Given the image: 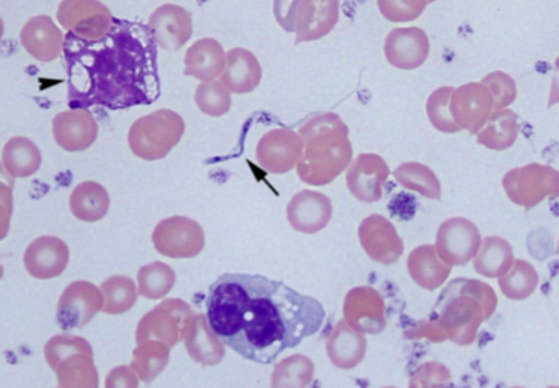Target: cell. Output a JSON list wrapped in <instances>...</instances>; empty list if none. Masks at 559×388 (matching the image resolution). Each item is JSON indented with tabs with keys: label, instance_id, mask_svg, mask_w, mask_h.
Here are the masks:
<instances>
[{
	"label": "cell",
	"instance_id": "cell-1",
	"mask_svg": "<svg viewBox=\"0 0 559 388\" xmlns=\"http://www.w3.org/2000/svg\"><path fill=\"white\" fill-rule=\"evenodd\" d=\"M206 316L218 339L243 360L272 365L282 352L317 334L326 310L283 282L226 273L210 287Z\"/></svg>",
	"mask_w": 559,
	"mask_h": 388
},
{
	"label": "cell",
	"instance_id": "cell-2",
	"mask_svg": "<svg viewBox=\"0 0 559 388\" xmlns=\"http://www.w3.org/2000/svg\"><path fill=\"white\" fill-rule=\"evenodd\" d=\"M70 109L148 106L160 98L157 45L148 25L116 19L96 40L64 35Z\"/></svg>",
	"mask_w": 559,
	"mask_h": 388
},
{
	"label": "cell",
	"instance_id": "cell-3",
	"mask_svg": "<svg viewBox=\"0 0 559 388\" xmlns=\"http://www.w3.org/2000/svg\"><path fill=\"white\" fill-rule=\"evenodd\" d=\"M347 125L334 114L308 117L299 129L304 155L299 161L298 177L311 186H328L337 178L353 160Z\"/></svg>",
	"mask_w": 559,
	"mask_h": 388
},
{
	"label": "cell",
	"instance_id": "cell-4",
	"mask_svg": "<svg viewBox=\"0 0 559 388\" xmlns=\"http://www.w3.org/2000/svg\"><path fill=\"white\" fill-rule=\"evenodd\" d=\"M455 282L462 294L459 297V294L451 295L447 290L441 294L440 303H444V306L436 305V309L440 310L437 324L440 325L439 330L445 331L447 339L467 345L474 343L477 328L483 321L496 313L497 298L495 290L486 283L479 282L476 295H469L465 280Z\"/></svg>",
	"mask_w": 559,
	"mask_h": 388
},
{
	"label": "cell",
	"instance_id": "cell-5",
	"mask_svg": "<svg viewBox=\"0 0 559 388\" xmlns=\"http://www.w3.org/2000/svg\"><path fill=\"white\" fill-rule=\"evenodd\" d=\"M185 132L186 122L177 111L159 109L132 122L129 146L142 161L165 160L180 144Z\"/></svg>",
	"mask_w": 559,
	"mask_h": 388
},
{
	"label": "cell",
	"instance_id": "cell-6",
	"mask_svg": "<svg viewBox=\"0 0 559 388\" xmlns=\"http://www.w3.org/2000/svg\"><path fill=\"white\" fill-rule=\"evenodd\" d=\"M45 360L58 376L59 387H98L93 346L83 337L55 336L45 345Z\"/></svg>",
	"mask_w": 559,
	"mask_h": 388
},
{
	"label": "cell",
	"instance_id": "cell-7",
	"mask_svg": "<svg viewBox=\"0 0 559 388\" xmlns=\"http://www.w3.org/2000/svg\"><path fill=\"white\" fill-rule=\"evenodd\" d=\"M274 14L288 33H297L296 44L328 35L338 22V2H274Z\"/></svg>",
	"mask_w": 559,
	"mask_h": 388
},
{
	"label": "cell",
	"instance_id": "cell-8",
	"mask_svg": "<svg viewBox=\"0 0 559 388\" xmlns=\"http://www.w3.org/2000/svg\"><path fill=\"white\" fill-rule=\"evenodd\" d=\"M192 316L194 313L185 301L165 299L141 319L135 331L136 344L156 340L175 349L179 341H185Z\"/></svg>",
	"mask_w": 559,
	"mask_h": 388
},
{
	"label": "cell",
	"instance_id": "cell-9",
	"mask_svg": "<svg viewBox=\"0 0 559 388\" xmlns=\"http://www.w3.org/2000/svg\"><path fill=\"white\" fill-rule=\"evenodd\" d=\"M152 243L156 251L166 258L191 259L205 249V232L190 217H167L157 223Z\"/></svg>",
	"mask_w": 559,
	"mask_h": 388
},
{
	"label": "cell",
	"instance_id": "cell-10",
	"mask_svg": "<svg viewBox=\"0 0 559 388\" xmlns=\"http://www.w3.org/2000/svg\"><path fill=\"white\" fill-rule=\"evenodd\" d=\"M58 22L75 37L96 40L109 33L115 17L105 3L96 0H64L59 4Z\"/></svg>",
	"mask_w": 559,
	"mask_h": 388
},
{
	"label": "cell",
	"instance_id": "cell-11",
	"mask_svg": "<svg viewBox=\"0 0 559 388\" xmlns=\"http://www.w3.org/2000/svg\"><path fill=\"white\" fill-rule=\"evenodd\" d=\"M105 298L95 284L79 280L68 285L59 299L56 320L64 331L85 328L104 308Z\"/></svg>",
	"mask_w": 559,
	"mask_h": 388
},
{
	"label": "cell",
	"instance_id": "cell-12",
	"mask_svg": "<svg viewBox=\"0 0 559 388\" xmlns=\"http://www.w3.org/2000/svg\"><path fill=\"white\" fill-rule=\"evenodd\" d=\"M481 244L479 228L465 217H452L441 224L436 237V251L450 267H465L475 258Z\"/></svg>",
	"mask_w": 559,
	"mask_h": 388
},
{
	"label": "cell",
	"instance_id": "cell-13",
	"mask_svg": "<svg viewBox=\"0 0 559 388\" xmlns=\"http://www.w3.org/2000/svg\"><path fill=\"white\" fill-rule=\"evenodd\" d=\"M304 155L301 136L289 129H274L257 146L258 165L272 175H284L298 166Z\"/></svg>",
	"mask_w": 559,
	"mask_h": 388
},
{
	"label": "cell",
	"instance_id": "cell-14",
	"mask_svg": "<svg viewBox=\"0 0 559 388\" xmlns=\"http://www.w3.org/2000/svg\"><path fill=\"white\" fill-rule=\"evenodd\" d=\"M557 172L540 165L516 168L504 178L508 197L523 208L536 207L548 193H557Z\"/></svg>",
	"mask_w": 559,
	"mask_h": 388
},
{
	"label": "cell",
	"instance_id": "cell-15",
	"mask_svg": "<svg viewBox=\"0 0 559 388\" xmlns=\"http://www.w3.org/2000/svg\"><path fill=\"white\" fill-rule=\"evenodd\" d=\"M344 319L355 331L379 334L388 326L383 297L369 285L348 291L344 299Z\"/></svg>",
	"mask_w": 559,
	"mask_h": 388
},
{
	"label": "cell",
	"instance_id": "cell-16",
	"mask_svg": "<svg viewBox=\"0 0 559 388\" xmlns=\"http://www.w3.org/2000/svg\"><path fill=\"white\" fill-rule=\"evenodd\" d=\"M358 236L364 251L374 262L389 267L403 257L405 249L403 238L400 237L394 224L380 214L366 217L360 223Z\"/></svg>",
	"mask_w": 559,
	"mask_h": 388
},
{
	"label": "cell",
	"instance_id": "cell-17",
	"mask_svg": "<svg viewBox=\"0 0 559 388\" xmlns=\"http://www.w3.org/2000/svg\"><path fill=\"white\" fill-rule=\"evenodd\" d=\"M148 27L155 44L169 52L181 49L194 34L191 13L173 3L157 8L151 14Z\"/></svg>",
	"mask_w": 559,
	"mask_h": 388
},
{
	"label": "cell",
	"instance_id": "cell-18",
	"mask_svg": "<svg viewBox=\"0 0 559 388\" xmlns=\"http://www.w3.org/2000/svg\"><path fill=\"white\" fill-rule=\"evenodd\" d=\"M491 110L492 98L486 85L472 83L452 92L450 111L461 130L477 134L489 120Z\"/></svg>",
	"mask_w": 559,
	"mask_h": 388
},
{
	"label": "cell",
	"instance_id": "cell-19",
	"mask_svg": "<svg viewBox=\"0 0 559 388\" xmlns=\"http://www.w3.org/2000/svg\"><path fill=\"white\" fill-rule=\"evenodd\" d=\"M390 177V168L383 157L374 153H362L350 163L347 187L359 201L373 203L383 197V188Z\"/></svg>",
	"mask_w": 559,
	"mask_h": 388
},
{
	"label": "cell",
	"instance_id": "cell-20",
	"mask_svg": "<svg viewBox=\"0 0 559 388\" xmlns=\"http://www.w3.org/2000/svg\"><path fill=\"white\" fill-rule=\"evenodd\" d=\"M23 262L25 270L34 279L59 278L70 262V249L58 237H38L25 249Z\"/></svg>",
	"mask_w": 559,
	"mask_h": 388
},
{
	"label": "cell",
	"instance_id": "cell-21",
	"mask_svg": "<svg viewBox=\"0 0 559 388\" xmlns=\"http://www.w3.org/2000/svg\"><path fill=\"white\" fill-rule=\"evenodd\" d=\"M52 131L56 144L68 152H84L98 138V122L90 110L70 109L53 117Z\"/></svg>",
	"mask_w": 559,
	"mask_h": 388
},
{
	"label": "cell",
	"instance_id": "cell-22",
	"mask_svg": "<svg viewBox=\"0 0 559 388\" xmlns=\"http://www.w3.org/2000/svg\"><path fill=\"white\" fill-rule=\"evenodd\" d=\"M429 52L428 34L419 27L394 28L384 44V55L389 63L401 70L420 68Z\"/></svg>",
	"mask_w": 559,
	"mask_h": 388
},
{
	"label": "cell",
	"instance_id": "cell-23",
	"mask_svg": "<svg viewBox=\"0 0 559 388\" xmlns=\"http://www.w3.org/2000/svg\"><path fill=\"white\" fill-rule=\"evenodd\" d=\"M333 216L330 198L322 192L304 190L289 201L287 221L296 232L317 234L326 228Z\"/></svg>",
	"mask_w": 559,
	"mask_h": 388
},
{
	"label": "cell",
	"instance_id": "cell-24",
	"mask_svg": "<svg viewBox=\"0 0 559 388\" xmlns=\"http://www.w3.org/2000/svg\"><path fill=\"white\" fill-rule=\"evenodd\" d=\"M20 43L35 60L49 63L63 52L64 35L49 15H35L24 24Z\"/></svg>",
	"mask_w": 559,
	"mask_h": 388
},
{
	"label": "cell",
	"instance_id": "cell-25",
	"mask_svg": "<svg viewBox=\"0 0 559 388\" xmlns=\"http://www.w3.org/2000/svg\"><path fill=\"white\" fill-rule=\"evenodd\" d=\"M185 345L190 358L202 366H216L225 360V343L212 330L205 315H194L188 321Z\"/></svg>",
	"mask_w": 559,
	"mask_h": 388
},
{
	"label": "cell",
	"instance_id": "cell-26",
	"mask_svg": "<svg viewBox=\"0 0 559 388\" xmlns=\"http://www.w3.org/2000/svg\"><path fill=\"white\" fill-rule=\"evenodd\" d=\"M262 80V66L251 50L234 48L226 54L221 83L230 94L246 95L255 91Z\"/></svg>",
	"mask_w": 559,
	"mask_h": 388
},
{
	"label": "cell",
	"instance_id": "cell-27",
	"mask_svg": "<svg viewBox=\"0 0 559 388\" xmlns=\"http://www.w3.org/2000/svg\"><path fill=\"white\" fill-rule=\"evenodd\" d=\"M185 75L194 77L201 83L215 81L221 77L226 66L225 49L213 38L198 39L187 50L185 58Z\"/></svg>",
	"mask_w": 559,
	"mask_h": 388
},
{
	"label": "cell",
	"instance_id": "cell-28",
	"mask_svg": "<svg viewBox=\"0 0 559 388\" xmlns=\"http://www.w3.org/2000/svg\"><path fill=\"white\" fill-rule=\"evenodd\" d=\"M368 349L362 333H358L347 321L340 320L329 336L326 350L330 361L340 369L349 371L357 367L364 361Z\"/></svg>",
	"mask_w": 559,
	"mask_h": 388
},
{
	"label": "cell",
	"instance_id": "cell-29",
	"mask_svg": "<svg viewBox=\"0 0 559 388\" xmlns=\"http://www.w3.org/2000/svg\"><path fill=\"white\" fill-rule=\"evenodd\" d=\"M408 272L419 287L435 291L450 278L452 267L440 259L435 245H421L409 255Z\"/></svg>",
	"mask_w": 559,
	"mask_h": 388
},
{
	"label": "cell",
	"instance_id": "cell-30",
	"mask_svg": "<svg viewBox=\"0 0 559 388\" xmlns=\"http://www.w3.org/2000/svg\"><path fill=\"white\" fill-rule=\"evenodd\" d=\"M70 211L85 223L102 221L110 209V197L106 188L96 181H84L70 196Z\"/></svg>",
	"mask_w": 559,
	"mask_h": 388
},
{
	"label": "cell",
	"instance_id": "cell-31",
	"mask_svg": "<svg viewBox=\"0 0 559 388\" xmlns=\"http://www.w3.org/2000/svg\"><path fill=\"white\" fill-rule=\"evenodd\" d=\"M43 165V155L38 145L25 137H13L4 144L2 167L13 178L32 177Z\"/></svg>",
	"mask_w": 559,
	"mask_h": 388
},
{
	"label": "cell",
	"instance_id": "cell-32",
	"mask_svg": "<svg viewBox=\"0 0 559 388\" xmlns=\"http://www.w3.org/2000/svg\"><path fill=\"white\" fill-rule=\"evenodd\" d=\"M513 260V249L507 239L487 237L481 239L474 258V267L485 278L500 279L511 269Z\"/></svg>",
	"mask_w": 559,
	"mask_h": 388
},
{
	"label": "cell",
	"instance_id": "cell-33",
	"mask_svg": "<svg viewBox=\"0 0 559 388\" xmlns=\"http://www.w3.org/2000/svg\"><path fill=\"white\" fill-rule=\"evenodd\" d=\"M170 361V349L162 341L151 340L139 344L132 352L131 369L141 381H154Z\"/></svg>",
	"mask_w": 559,
	"mask_h": 388
},
{
	"label": "cell",
	"instance_id": "cell-34",
	"mask_svg": "<svg viewBox=\"0 0 559 388\" xmlns=\"http://www.w3.org/2000/svg\"><path fill=\"white\" fill-rule=\"evenodd\" d=\"M518 137V116L512 110L496 111L490 115L487 126L477 131V142L489 150L504 151Z\"/></svg>",
	"mask_w": 559,
	"mask_h": 388
},
{
	"label": "cell",
	"instance_id": "cell-35",
	"mask_svg": "<svg viewBox=\"0 0 559 388\" xmlns=\"http://www.w3.org/2000/svg\"><path fill=\"white\" fill-rule=\"evenodd\" d=\"M105 305L102 313L106 315H123L135 306L140 293L134 280L127 275H111L100 285Z\"/></svg>",
	"mask_w": 559,
	"mask_h": 388
},
{
	"label": "cell",
	"instance_id": "cell-36",
	"mask_svg": "<svg viewBox=\"0 0 559 388\" xmlns=\"http://www.w3.org/2000/svg\"><path fill=\"white\" fill-rule=\"evenodd\" d=\"M393 176L406 190L419 192L421 197L437 201L441 198L439 178L428 166L416 162L404 163L395 168Z\"/></svg>",
	"mask_w": 559,
	"mask_h": 388
},
{
	"label": "cell",
	"instance_id": "cell-37",
	"mask_svg": "<svg viewBox=\"0 0 559 388\" xmlns=\"http://www.w3.org/2000/svg\"><path fill=\"white\" fill-rule=\"evenodd\" d=\"M177 275L169 264L152 262L139 270L136 282L141 297L151 301L165 298L175 287Z\"/></svg>",
	"mask_w": 559,
	"mask_h": 388
},
{
	"label": "cell",
	"instance_id": "cell-38",
	"mask_svg": "<svg viewBox=\"0 0 559 388\" xmlns=\"http://www.w3.org/2000/svg\"><path fill=\"white\" fill-rule=\"evenodd\" d=\"M507 298L521 301L531 297L538 284V274L527 260H513L512 267L498 280Z\"/></svg>",
	"mask_w": 559,
	"mask_h": 388
},
{
	"label": "cell",
	"instance_id": "cell-39",
	"mask_svg": "<svg viewBox=\"0 0 559 388\" xmlns=\"http://www.w3.org/2000/svg\"><path fill=\"white\" fill-rule=\"evenodd\" d=\"M314 376L313 362L304 355H293L274 367L271 386L307 387Z\"/></svg>",
	"mask_w": 559,
	"mask_h": 388
},
{
	"label": "cell",
	"instance_id": "cell-40",
	"mask_svg": "<svg viewBox=\"0 0 559 388\" xmlns=\"http://www.w3.org/2000/svg\"><path fill=\"white\" fill-rule=\"evenodd\" d=\"M195 104L203 115L222 117L230 110L231 95L221 81H207L198 85Z\"/></svg>",
	"mask_w": 559,
	"mask_h": 388
},
{
	"label": "cell",
	"instance_id": "cell-41",
	"mask_svg": "<svg viewBox=\"0 0 559 388\" xmlns=\"http://www.w3.org/2000/svg\"><path fill=\"white\" fill-rule=\"evenodd\" d=\"M454 90V86H441L430 95L428 106H426L431 125L437 130L449 132V134L461 131L450 111V99Z\"/></svg>",
	"mask_w": 559,
	"mask_h": 388
},
{
	"label": "cell",
	"instance_id": "cell-42",
	"mask_svg": "<svg viewBox=\"0 0 559 388\" xmlns=\"http://www.w3.org/2000/svg\"><path fill=\"white\" fill-rule=\"evenodd\" d=\"M483 83L490 86V94L492 98V107L502 109L511 105L516 98L515 81L510 75L497 71L495 74L487 75Z\"/></svg>",
	"mask_w": 559,
	"mask_h": 388
},
{
	"label": "cell",
	"instance_id": "cell-43",
	"mask_svg": "<svg viewBox=\"0 0 559 388\" xmlns=\"http://www.w3.org/2000/svg\"><path fill=\"white\" fill-rule=\"evenodd\" d=\"M379 10L390 22H412L419 17L428 2H379Z\"/></svg>",
	"mask_w": 559,
	"mask_h": 388
},
{
	"label": "cell",
	"instance_id": "cell-44",
	"mask_svg": "<svg viewBox=\"0 0 559 388\" xmlns=\"http://www.w3.org/2000/svg\"><path fill=\"white\" fill-rule=\"evenodd\" d=\"M136 377L139 376H135V372L131 367L119 366L106 377V387H139Z\"/></svg>",
	"mask_w": 559,
	"mask_h": 388
}]
</instances>
